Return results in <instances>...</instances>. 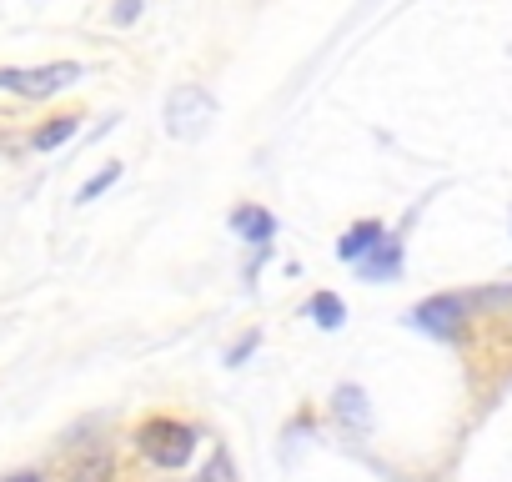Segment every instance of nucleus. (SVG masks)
<instances>
[{
	"instance_id": "nucleus-7",
	"label": "nucleus",
	"mask_w": 512,
	"mask_h": 482,
	"mask_svg": "<svg viewBox=\"0 0 512 482\" xmlns=\"http://www.w3.org/2000/svg\"><path fill=\"white\" fill-rule=\"evenodd\" d=\"M332 417H337L347 432H372V402H367V387H357V382H337V387H332Z\"/></svg>"
},
{
	"instance_id": "nucleus-15",
	"label": "nucleus",
	"mask_w": 512,
	"mask_h": 482,
	"mask_svg": "<svg viewBox=\"0 0 512 482\" xmlns=\"http://www.w3.org/2000/svg\"><path fill=\"white\" fill-rule=\"evenodd\" d=\"M256 347H262V337H256V332H246V337H241V342H236V347L226 352V367H241V362H246V357H251Z\"/></svg>"
},
{
	"instance_id": "nucleus-16",
	"label": "nucleus",
	"mask_w": 512,
	"mask_h": 482,
	"mask_svg": "<svg viewBox=\"0 0 512 482\" xmlns=\"http://www.w3.org/2000/svg\"><path fill=\"white\" fill-rule=\"evenodd\" d=\"M0 482H46L36 467H21V472H11V477H0Z\"/></svg>"
},
{
	"instance_id": "nucleus-4",
	"label": "nucleus",
	"mask_w": 512,
	"mask_h": 482,
	"mask_svg": "<svg viewBox=\"0 0 512 482\" xmlns=\"http://www.w3.org/2000/svg\"><path fill=\"white\" fill-rule=\"evenodd\" d=\"M467 322H472V297H462V292H432L407 312V327L422 337H437V342H457L467 332Z\"/></svg>"
},
{
	"instance_id": "nucleus-12",
	"label": "nucleus",
	"mask_w": 512,
	"mask_h": 482,
	"mask_svg": "<svg viewBox=\"0 0 512 482\" xmlns=\"http://www.w3.org/2000/svg\"><path fill=\"white\" fill-rule=\"evenodd\" d=\"M191 482H241V472H236V457L216 442L211 452H206V462L196 467V477Z\"/></svg>"
},
{
	"instance_id": "nucleus-6",
	"label": "nucleus",
	"mask_w": 512,
	"mask_h": 482,
	"mask_svg": "<svg viewBox=\"0 0 512 482\" xmlns=\"http://www.w3.org/2000/svg\"><path fill=\"white\" fill-rule=\"evenodd\" d=\"M226 226L236 231V241H246V247H256V252H267L272 236H277V216H272L267 206H256V201H241V206L226 216Z\"/></svg>"
},
{
	"instance_id": "nucleus-5",
	"label": "nucleus",
	"mask_w": 512,
	"mask_h": 482,
	"mask_svg": "<svg viewBox=\"0 0 512 482\" xmlns=\"http://www.w3.org/2000/svg\"><path fill=\"white\" fill-rule=\"evenodd\" d=\"M402 267H407V241H402V231H387L352 272H357L362 282H377V287H382V282H397Z\"/></svg>"
},
{
	"instance_id": "nucleus-2",
	"label": "nucleus",
	"mask_w": 512,
	"mask_h": 482,
	"mask_svg": "<svg viewBox=\"0 0 512 482\" xmlns=\"http://www.w3.org/2000/svg\"><path fill=\"white\" fill-rule=\"evenodd\" d=\"M76 81H86L81 61H46V66H0V91L16 101H51L61 91H71Z\"/></svg>"
},
{
	"instance_id": "nucleus-1",
	"label": "nucleus",
	"mask_w": 512,
	"mask_h": 482,
	"mask_svg": "<svg viewBox=\"0 0 512 482\" xmlns=\"http://www.w3.org/2000/svg\"><path fill=\"white\" fill-rule=\"evenodd\" d=\"M196 442H201V432H196L191 422H181V417H166V412L146 417V422L131 432V447H136L156 472H176V467H186V462L196 457Z\"/></svg>"
},
{
	"instance_id": "nucleus-9",
	"label": "nucleus",
	"mask_w": 512,
	"mask_h": 482,
	"mask_svg": "<svg viewBox=\"0 0 512 482\" xmlns=\"http://www.w3.org/2000/svg\"><path fill=\"white\" fill-rule=\"evenodd\" d=\"M66 482H116V452L111 447H86L71 457Z\"/></svg>"
},
{
	"instance_id": "nucleus-8",
	"label": "nucleus",
	"mask_w": 512,
	"mask_h": 482,
	"mask_svg": "<svg viewBox=\"0 0 512 482\" xmlns=\"http://www.w3.org/2000/svg\"><path fill=\"white\" fill-rule=\"evenodd\" d=\"M387 236V226L377 221V216H362V221H352L342 236H337V262H347V267H357L372 247H377V241Z\"/></svg>"
},
{
	"instance_id": "nucleus-3",
	"label": "nucleus",
	"mask_w": 512,
	"mask_h": 482,
	"mask_svg": "<svg viewBox=\"0 0 512 482\" xmlns=\"http://www.w3.org/2000/svg\"><path fill=\"white\" fill-rule=\"evenodd\" d=\"M161 121H166V136H171V141H201V136L211 131V121H216V96H211L206 86L186 81V86H176V91L166 96Z\"/></svg>"
},
{
	"instance_id": "nucleus-11",
	"label": "nucleus",
	"mask_w": 512,
	"mask_h": 482,
	"mask_svg": "<svg viewBox=\"0 0 512 482\" xmlns=\"http://www.w3.org/2000/svg\"><path fill=\"white\" fill-rule=\"evenodd\" d=\"M302 317H312L322 332H342L347 327V302L337 292H312L307 307H302Z\"/></svg>"
},
{
	"instance_id": "nucleus-10",
	"label": "nucleus",
	"mask_w": 512,
	"mask_h": 482,
	"mask_svg": "<svg viewBox=\"0 0 512 482\" xmlns=\"http://www.w3.org/2000/svg\"><path fill=\"white\" fill-rule=\"evenodd\" d=\"M81 136V116L76 111H56V116H46L36 131H31V151H61L66 141H76Z\"/></svg>"
},
{
	"instance_id": "nucleus-13",
	"label": "nucleus",
	"mask_w": 512,
	"mask_h": 482,
	"mask_svg": "<svg viewBox=\"0 0 512 482\" xmlns=\"http://www.w3.org/2000/svg\"><path fill=\"white\" fill-rule=\"evenodd\" d=\"M121 181V161H106L101 171H91L86 181H81V191H76V201H96V196H106L111 186Z\"/></svg>"
},
{
	"instance_id": "nucleus-14",
	"label": "nucleus",
	"mask_w": 512,
	"mask_h": 482,
	"mask_svg": "<svg viewBox=\"0 0 512 482\" xmlns=\"http://www.w3.org/2000/svg\"><path fill=\"white\" fill-rule=\"evenodd\" d=\"M141 11H146V0H116V6H111V26L126 31V26L141 21Z\"/></svg>"
}]
</instances>
